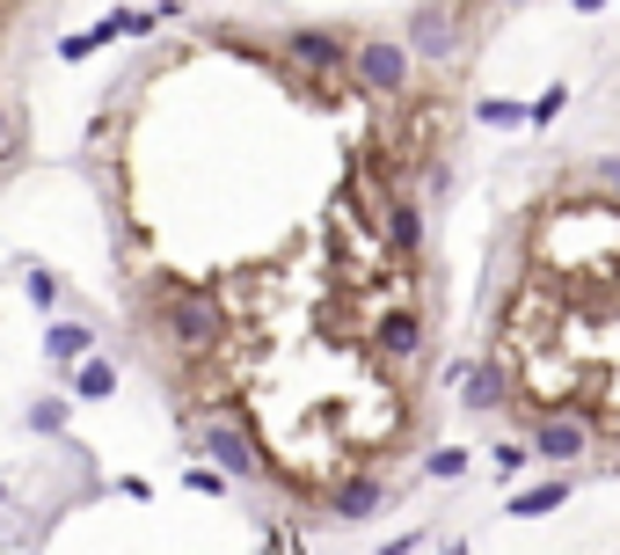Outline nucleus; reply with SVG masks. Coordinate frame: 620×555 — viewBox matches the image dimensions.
I'll list each match as a JSON object with an SVG mask.
<instances>
[{"mask_svg":"<svg viewBox=\"0 0 620 555\" xmlns=\"http://www.w3.org/2000/svg\"><path fill=\"white\" fill-rule=\"evenodd\" d=\"M453 140V81L343 23L175 29L96 110L124 329L175 424L241 483L365 519L424 454Z\"/></svg>","mask_w":620,"mask_h":555,"instance_id":"obj_1","label":"nucleus"},{"mask_svg":"<svg viewBox=\"0 0 620 555\" xmlns=\"http://www.w3.org/2000/svg\"><path fill=\"white\" fill-rule=\"evenodd\" d=\"M475 395L555 468H620V161H562L503 213Z\"/></svg>","mask_w":620,"mask_h":555,"instance_id":"obj_2","label":"nucleus"}]
</instances>
